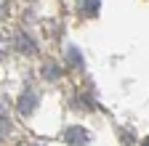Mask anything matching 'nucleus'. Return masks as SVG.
<instances>
[{
    "instance_id": "7",
    "label": "nucleus",
    "mask_w": 149,
    "mask_h": 146,
    "mask_svg": "<svg viewBox=\"0 0 149 146\" xmlns=\"http://www.w3.org/2000/svg\"><path fill=\"white\" fill-rule=\"evenodd\" d=\"M141 146H149V138H144V141H141Z\"/></svg>"
},
{
    "instance_id": "8",
    "label": "nucleus",
    "mask_w": 149,
    "mask_h": 146,
    "mask_svg": "<svg viewBox=\"0 0 149 146\" xmlns=\"http://www.w3.org/2000/svg\"><path fill=\"white\" fill-rule=\"evenodd\" d=\"M37 146H40V143H37Z\"/></svg>"
},
{
    "instance_id": "6",
    "label": "nucleus",
    "mask_w": 149,
    "mask_h": 146,
    "mask_svg": "<svg viewBox=\"0 0 149 146\" xmlns=\"http://www.w3.org/2000/svg\"><path fill=\"white\" fill-rule=\"evenodd\" d=\"M45 77L53 80V77H59V72H53V66H45Z\"/></svg>"
},
{
    "instance_id": "3",
    "label": "nucleus",
    "mask_w": 149,
    "mask_h": 146,
    "mask_svg": "<svg viewBox=\"0 0 149 146\" xmlns=\"http://www.w3.org/2000/svg\"><path fill=\"white\" fill-rule=\"evenodd\" d=\"M35 106H37V96H32V93H27V96L19 98V112H22V114H29Z\"/></svg>"
},
{
    "instance_id": "1",
    "label": "nucleus",
    "mask_w": 149,
    "mask_h": 146,
    "mask_svg": "<svg viewBox=\"0 0 149 146\" xmlns=\"http://www.w3.org/2000/svg\"><path fill=\"white\" fill-rule=\"evenodd\" d=\"M67 141L69 146H88V133L83 127H69L67 130Z\"/></svg>"
},
{
    "instance_id": "5",
    "label": "nucleus",
    "mask_w": 149,
    "mask_h": 146,
    "mask_svg": "<svg viewBox=\"0 0 149 146\" xmlns=\"http://www.w3.org/2000/svg\"><path fill=\"white\" fill-rule=\"evenodd\" d=\"M6 48H8V40L0 35V56H6Z\"/></svg>"
},
{
    "instance_id": "4",
    "label": "nucleus",
    "mask_w": 149,
    "mask_h": 146,
    "mask_svg": "<svg viewBox=\"0 0 149 146\" xmlns=\"http://www.w3.org/2000/svg\"><path fill=\"white\" fill-rule=\"evenodd\" d=\"M16 43H19V51H22V53H32L35 51V43L27 37V35H22V32L16 35Z\"/></svg>"
},
{
    "instance_id": "2",
    "label": "nucleus",
    "mask_w": 149,
    "mask_h": 146,
    "mask_svg": "<svg viewBox=\"0 0 149 146\" xmlns=\"http://www.w3.org/2000/svg\"><path fill=\"white\" fill-rule=\"evenodd\" d=\"M101 8V0H77V11L83 16H99Z\"/></svg>"
}]
</instances>
